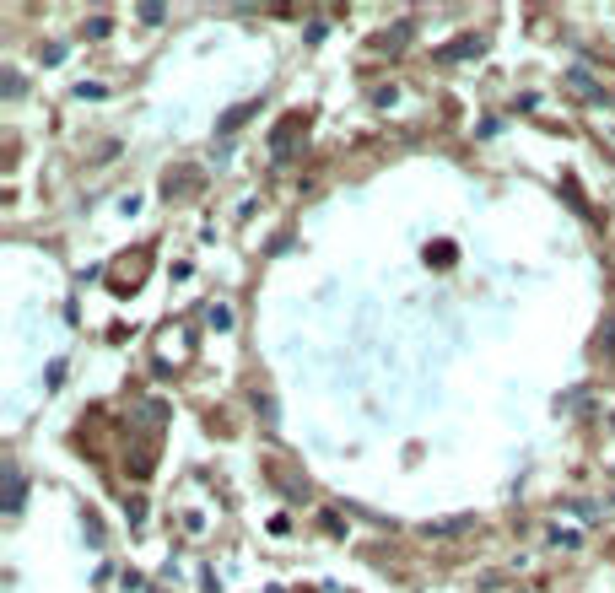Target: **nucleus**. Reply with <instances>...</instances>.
Returning a JSON list of instances; mask_svg holds the SVG:
<instances>
[{
  "label": "nucleus",
  "mask_w": 615,
  "mask_h": 593,
  "mask_svg": "<svg viewBox=\"0 0 615 593\" xmlns=\"http://www.w3.org/2000/svg\"><path fill=\"white\" fill-rule=\"evenodd\" d=\"M459 529H470V518H443V523H427L432 539H448V534H459Z\"/></svg>",
  "instance_id": "obj_4"
},
{
  "label": "nucleus",
  "mask_w": 615,
  "mask_h": 593,
  "mask_svg": "<svg viewBox=\"0 0 615 593\" xmlns=\"http://www.w3.org/2000/svg\"><path fill=\"white\" fill-rule=\"evenodd\" d=\"M464 54H480V38H453L437 49V60H464Z\"/></svg>",
  "instance_id": "obj_2"
},
{
  "label": "nucleus",
  "mask_w": 615,
  "mask_h": 593,
  "mask_svg": "<svg viewBox=\"0 0 615 593\" xmlns=\"http://www.w3.org/2000/svg\"><path fill=\"white\" fill-rule=\"evenodd\" d=\"M22 507V470L17 464H6V512Z\"/></svg>",
  "instance_id": "obj_3"
},
{
  "label": "nucleus",
  "mask_w": 615,
  "mask_h": 593,
  "mask_svg": "<svg viewBox=\"0 0 615 593\" xmlns=\"http://www.w3.org/2000/svg\"><path fill=\"white\" fill-rule=\"evenodd\" d=\"M303 124H308L303 114H287V119H281L275 130H270V157H275V162H287L291 151H297L291 141H297V130H303Z\"/></svg>",
  "instance_id": "obj_1"
},
{
  "label": "nucleus",
  "mask_w": 615,
  "mask_h": 593,
  "mask_svg": "<svg viewBox=\"0 0 615 593\" xmlns=\"http://www.w3.org/2000/svg\"><path fill=\"white\" fill-rule=\"evenodd\" d=\"M102 92H108L102 82H82V86H76V98H102Z\"/></svg>",
  "instance_id": "obj_7"
},
{
  "label": "nucleus",
  "mask_w": 615,
  "mask_h": 593,
  "mask_svg": "<svg viewBox=\"0 0 615 593\" xmlns=\"http://www.w3.org/2000/svg\"><path fill=\"white\" fill-rule=\"evenodd\" d=\"M254 108H259V102H238V108H232V114L222 119V135H227V130H238V124H243L248 114H254Z\"/></svg>",
  "instance_id": "obj_5"
},
{
  "label": "nucleus",
  "mask_w": 615,
  "mask_h": 593,
  "mask_svg": "<svg viewBox=\"0 0 615 593\" xmlns=\"http://www.w3.org/2000/svg\"><path fill=\"white\" fill-rule=\"evenodd\" d=\"M205 324H211V329H232V313H227L222 302H211V307H205Z\"/></svg>",
  "instance_id": "obj_6"
}]
</instances>
